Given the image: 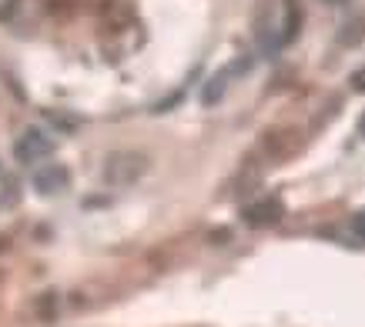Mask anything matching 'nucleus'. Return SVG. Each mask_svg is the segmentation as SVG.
<instances>
[{
  "label": "nucleus",
  "mask_w": 365,
  "mask_h": 327,
  "mask_svg": "<svg viewBox=\"0 0 365 327\" xmlns=\"http://www.w3.org/2000/svg\"><path fill=\"white\" fill-rule=\"evenodd\" d=\"M349 84H352V90H359V94H365V67H362V70H355V74L349 77Z\"/></svg>",
  "instance_id": "obj_9"
},
{
  "label": "nucleus",
  "mask_w": 365,
  "mask_h": 327,
  "mask_svg": "<svg viewBox=\"0 0 365 327\" xmlns=\"http://www.w3.org/2000/svg\"><path fill=\"white\" fill-rule=\"evenodd\" d=\"M51 151H54V141H51L47 134H41V131H24L21 141L14 144V157H17L21 164L44 161V157H51Z\"/></svg>",
  "instance_id": "obj_2"
},
{
  "label": "nucleus",
  "mask_w": 365,
  "mask_h": 327,
  "mask_svg": "<svg viewBox=\"0 0 365 327\" xmlns=\"http://www.w3.org/2000/svg\"><path fill=\"white\" fill-rule=\"evenodd\" d=\"M54 314H57V294L47 291V294L37 297V317L41 321H54Z\"/></svg>",
  "instance_id": "obj_8"
},
{
  "label": "nucleus",
  "mask_w": 365,
  "mask_h": 327,
  "mask_svg": "<svg viewBox=\"0 0 365 327\" xmlns=\"http://www.w3.org/2000/svg\"><path fill=\"white\" fill-rule=\"evenodd\" d=\"M365 41V17H352V21L342 23V31H339V44L342 47H355Z\"/></svg>",
  "instance_id": "obj_5"
},
{
  "label": "nucleus",
  "mask_w": 365,
  "mask_h": 327,
  "mask_svg": "<svg viewBox=\"0 0 365 327\" xmlns=\"http://www.w3.org/2000/svg\"><path fill=\"white\" fill-rule=\"evenodd\" d=\"M225 84H228V77L225 74H218V77H211L208 80V87H205V94H201V100H205V104H218V100H222V94H225Z\"/></svg>",
  "instance_id": "obj_7"
},
{
  "label": "nucleus",
  "mask_w": 365,
  "mask_h": 327,
  "mask_svg": "<svg viewBox=\"0 0 365 327\" xmlns=\"http://www.w3.org/2000/svg\"><path fill=\"white\" fill-rule=\"evenodd\" d=\"M34 187H37V194H44V197L64 194L67 187H71V171H67L64 164H44V167L34 171Z\"/></svg>",
  "instance_id": "obj_4"
},
{
  "label": "nucleus",
  "mask_w": 365,
  "mask_h": 327,
  "mask_svg": "<svg viewBox=\"0 0 365 327\" xmlns=\"http://www.w3.org/2000/svg\"><path fill=\"white\" fill-rule=\"evenodd\" d=\"M359 134L365 137V114H362V120H359Z\"/></svg>",
  "instance_id": "obj_11"
},
{
  "label": "nucleus",
  "mask_w": 365,
  "mask_h": 327,
  "mask_svg": "<svg viewBox=\"0 0 365 327\" xmlns=\"http://www.w3.org/2000/svg\"><path fill=\"white\" fill-rule=\"evenodd\" d=\"M352 230L359 234V237H365V210H359V214H352Z\"/></svg>",
  "instance_id": "obj_10"
},
{
  "label": "nucleus",
  "mask_w": 365,
  "mask_h": 327,
  "mask_svg": "<svg viewBox=\"0 0 365 327\" xmlns=\"http://www.w3.org/2000/svg\"><path fill=\"white\" fill-rule=\"evenodd\" d=\"M148 171V157L138 151H114L104 161V184L111 187H128Z\"/></svg>",
  "instance_id": "obj_1"
},
{
  "label": "nucleus",
  "mask_w": 365,
  "mask_h": 327,
  "mask_svg": "<svg viewBox=\"0 0 365 327\" xmlns=\"http://www.w3.org/2000/svg\"><path fill=\"white\" fill-rule=\"evenodd\" d=\"M325 4H335V7H339V4H345V0H325Z\"/></svg>",
  "instance_id": "obj_12"
},
{
  "label": "nucleus",
  "mask_w": 365,
  "mask_h": 327,
  "mask_svg": "<svg viewBox=\"0 0 365 327\" xmlns=\"http://www.w3.org/2000/svg\"><path fill=\"white\" fill-rule=\"evenodd\" d=\"M302 27V11H299V0H288L285 4V33H282V44H292L299 37Z\"/></svg>",
  "instance_id": "obj_6"
},
{
  "label": "nucleus",
  "mask_w": 365,
  "mask_h": 327,
  "mask_svg": "<svg viewBox=\"0 0 365 327\" xmlns=\"http://www.w3.org/2000/svg\"><path fill=\"white\" fill-rule=\"evenodd\" d=\"M242 218L248 227H272V224L285 218V204L278 197H262V200H255L242 210Z\"/></svg>",
  "instance_id": "obj_3"
}]
</instances>
